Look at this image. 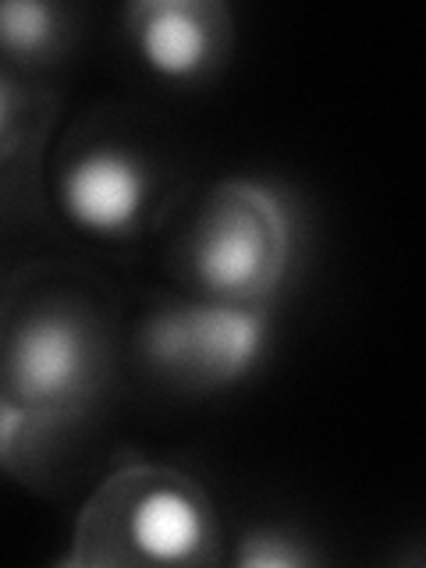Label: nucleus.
<instances>
[{
  "instance_id": "nucleus-1",
  "label": "nucleus",
  "mask_w": 426,
  "mask_h": 568,
  "mask_svg": "<svg viewBox=\"0 0 426 568\" xmlns=\"http://www.w3.org/2000/svg\"><path fill=\"white\" fill-rule=\"evenodd\" d=\"M263 348L260 316L235 306H206L160 316L150 331V355L206 384L235 381L253 369Z\"/></svg>"
},
{
  "instance_id": "nucleus-3",
  "label": "nucleus",
  "mask_w": 426,
  "mask_h": 568,
  "mask_svg": "<svg viewBox=\"0 0 426 568\" xmlns=\"http://www.w3.org/2000/svg\"><path fill=\"white\" fill-rule=\"evenodd\" d=\"M146 178L135 160L114 150H97L64 171L61 203L64 213L82 231L93 235H121L129 231L142 210Z\"/></svg>"
},
{
  "instance_id": "nucleus-5",
  "label": "nucleus",
  "mask_w": 426,
  "mask_h": 568,
  "mask_svg": "<svg viewBox=\"0 0 426 568\" xmlns=\"http://www.w3.org/2000/svg\"><path fill=\"white\" fill-rule=\"evenodd\" d=\"M142 61L164 79L195 75L213 53V29L195 4H146L135 11Z\"/></svg>"
},
{
  "instance_id": "nucleus-7",
  "label": "nucleus",
  "mask_w": 426,
  "mask_h": 568,
  "mask_svg": "<svg viewBox=\"0 0 426 568\" xmlns=\"http://www.w3.org/2000/svg\"><path fill=\"white\" fill-rule=\"evenodd\" d=\"M53 32V11L47 4H0V47L14 53H36Z\"/></svg>"
},
{
  "instance_id": "nucleus-8",
  "label": "nucleus",
  "mask_w": 426,
  "mask_h": 568,
  "mask_svg": "<svg viewBox=\"0 0 426 568\" xmlns=\"http://www.w3.org/2000/svg\"><path fill=\"white\" fill-rule=\"evenodd\" d=\"M4 114H8V103H4V93H0V124H4Z\"/></svg>"
},
{
  "instance_id": "nucleus-4",
  "label": "nucleus",
  "mask_w": 426,
  "mask_h": 568,
  "mask_svg": "<svg viewBox=\"0 0 426 568\" xmlns=\"http://www.w3.org/2000/svg\"><path fill=\"white\" fill-rule=\"evenodd\" d=\"M11 373L18 390L36 405H61L71 395H79L85 381V345L79 327L53 316L36 320L18 337Z\"/></svg>"
},
{
  "instance_id": "nucleus-6",
  "label": "nucleus",
  "mask_w": 426,
  "mask_h": 568,
  "mask_svg": "<svg viewBox=\"0 0 426 568\" xmlns=\"http://www.w3.org/2000/svg\"><path fill=\"white\" fill-rule=\"evenodd\" d=\"M135 547L153 561H189L203 547L206 523L200 505L178 487H156L139 501L132 519Z\"/></svg>"
},
{
  "instance_id": "nucleus-2",
  "label": "nucleus",
  "mask_w": 426,
  "mask_h": 568,
  "mask_svg": "<svg viewBox=\"0 0 426 568\" xmlns=\"http://www.w3.org/2000/svg\"><path fill=\"white\" fill-rule=\"evenodd\" d=\"M277 242L260 210L231 206L210 221L195 245V274L217 298H245L274 277Z\"/></svg>"
}]
</instances>
